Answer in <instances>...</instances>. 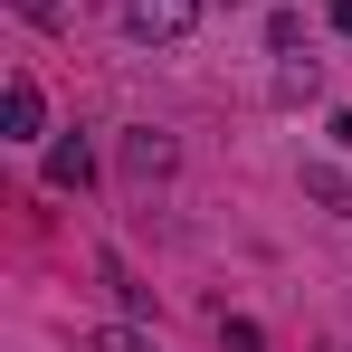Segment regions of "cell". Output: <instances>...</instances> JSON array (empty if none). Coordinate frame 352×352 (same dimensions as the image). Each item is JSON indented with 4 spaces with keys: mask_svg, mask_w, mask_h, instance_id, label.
<instances>
[{
    "mask_svg": "<svg viewBox=\"0 0 352 352\" xmlns=\"http://www.w3.org/2000/svg\"><path fill=\"white\" fill-rule=\"evenodd\" d=\"M190 19H200V0H124L133 38H190Z\"/></svg>",
    "mask_w": 352,
    "mask_h": 352,
    "instance_id": "6da1fadb",
    "label": "cell"
},
{
    "mask_svg": "<svg viewBox=\"0 0 352 352\" xmlns=\"http://www.w3.org/2000/svg\"><path fill=\"white\" fill-rule=\"evenodd\" d=\"M38 124H48L38 76H10V96H0V133H10V143H38Z\"/></svg>",
    "mask_w": 352,
    "mask_h": 352,
    "instance_id": "7a4b0ae2",
    "label": "cell"
},
{
    "mask_svg": "<svg viewBox=\"0 0 352 352\" xmlns=\"http://www.w3.org/2000/svg\"><path fill=\"white\" fill-rule=\"evenodd\" d=\"M124 172H133V181L172 172V133H124Z\"/></svg>",
    "mask_w": 352,
    "mask_h": 352,
    "instance_id": "3957f363",
    "label": "cell"
},
{
    "mask_svg": "<svg viewBox=\"0 0 352 352\" xmlns=\"http://www.w3.org/2000/svg\"><path fill=\"white\" fill-rule=\"evenodd\" d=\"M86 181H96V153L86 143H58L48 153V190H86Z\"/></svg>",
    "mask_w": 352,
    "mask_h": 352,
    "instance_id": "277c9868",
    "label": "cell"
},
{
    "mask_svg": "<svg viewBox=\"0 0 352 352\" xmlns=\"http://www.w3.org/2000/svg\"><path fill=\"white\" fill-rule=\"evenodd\" d=\"M305 190H314V200H324L333 219H352V181L333 172V162H305Z\"/></svg>",
    "mask_w": 352,
    "mask_h": 352,
    "instance_id": "5b68a950",
    "label": "cell"
},
{
    "mask_svg": "<svg viewBox=\"0 0 352 352\" xmlns=\"http://www.w3.org/2000/svg\"><path fill=\"white\" fill-rule=\"evenodd\" d=\"M219 352H267V333H257L248 314H219Z\"/></svg>",
    "mask_w": 352,
    "mask_h": 352,
    "instance_id": "8992f818",
    "label": "cell"
},
{
    "mask_svg": "<svg viewBox=\"0 0 352 352\" xmlns=\"http://www.w3.org/2000/svg\"><path fill=\"white\" fill-rule=\"evenodd\" d=\"M86 352H162V343H153V333H133V324H105Z\"/></svg>",
    "mask_w": 352,
    "mask_h": 352,
    "instance_id": "52a82bcc",
    "label": "cell"
},
{
    "mask_svg": "<svg viewBox=\"0 0 352 352\" xmlns=\"http://www.w3.org/2000/svg\"><path fill=\"white\" fill-rule=\"evenodd\" d=\"M19 10H29V19H38V29H58V0H19Z\"/></svg>",
    "mask_w": 352,
    "mask_h": 352,
    "instance_id": "ba28073f",
    "label": "cell"
},
{
    "mask_svg": "<svg viewBox=\"0 0 352 352\" xmlns=\"http://www.w3.org/2000/svg\"><path fill=\"white\" fill-rule=\"evenodd\" d=\"M333 29H343V38H352V0H333Z\"/></svg>",
    "mask_w": 352,
    "mask_h": 352,
    "instance_id": "9c48e42d",
    "label": "cell"
},
{
    "mask_svg": "<svg viewBox=\"0 0 352 352\" xmlns=\"http://www.w3.org/2000/svg\"><path fill=\"white\" fill-rule=\"evenodd\" d=\"M333 143H343V153H352V115H333Z\"/></svg>",
    "mask_w": 352,
    "mask_h": 352,
    "instance_id": "30bf717a",
    "label": "cell"
}]
</instances>
